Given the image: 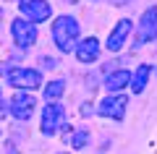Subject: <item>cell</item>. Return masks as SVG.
Returning <instances> with one entry per match:
<instances>
[{
	"label": "cell",
	"instance_id": "1",
	"mask_svg": "<svg viewBox=\"0 0 157 154\" xmlns=\"http://www.w3.org/2000/svg\"><path fill=\"white\" fill-rule=\"evenodd\" d=\"M52 39H55L60 52H71L78 39V21L73 16H60L52 26Z\"/></svg>",
	"mask_w": 157,
	"mask_h": 154
},
{
	"label": "cell",
	"instance_id": "2",
	"mask_svg": "<svg viewBox=\"0 0 157 154\" xmlns=\"http://www.w3.org/2000/svg\"><path fill=\"white\" fill-rule=\"evenodd\" d=\"M0 71L8 73V84L16 89H37L42 84V73L34 71V68H11L8 63H3Z\"/></svg>",
	"mask_w": 157,
	"mask_h": 154
},
{
	"label": "cell",
	"instance_id": "3",
	"mask_svg": "<svg viewBox=\"0 0 157 154\" xmlns=\"http://www.w3.org/2000/svg\"><path fill=\"white\" fill-rule=\"evenodd\" d=\"M63 123H66V112H63V107L58 105V102H50V105L42 110V133L52 136V133H58L63 128Z\"/></svg>",
	"mask_w": 157,
	"mask_h": 154
},
{
	"label": "cell",
	"instance_id": "4",
	"mask_svg": "<svg viewBox=\"0 0 157 154\" xmlns=\"http://www.w3.org/2000/svg\"><path fill=\"white\" fill-rule=\"evenodd\" d=\"M126 102H128V99H126L123 94H110V97H105V99L100 102L97 112H100L102 118H113V120H123V115H126Z\"/></svg>",
	"mask_w": 157,
	"mask_h": 154
},
{
	"label": "cell",
	"instance_id": "5",
	"mask_svg": "<svg viewBox=\"0 0 157 154\" xmlns=\"http://www.w3.org/2000/svg\"><path fill=\"white\" fill-rule=\"evenodd\" d=\"M11 34H13V42L18 47H29V44L37 42V26L32 21H26V18H16L11 24Z\"/></svg>",
	"mask_w": 157,
	"mask_h": 154
},
{
	"label": "cell",
	"instance_id": "6",
	"mask_svg": "<svg viewBox=\"0 0 157 154\" xmlns=\"http://www.w3.org/2000/svg\"><path fill=\"white\" fill-rule=\"evenodd\" d=\"M34 105H37V99H34L32 94L18 92V94H13V99H11V115L18 118V120H29L32 112H34Z\"/></svg>",
	"mask_w": 157,
	"mask_h": 154
},
{
	"label": "cell",
	"instance_id": "7",
	"mask_svg": "<svg viewBox=\"0 0 157 154\" xmlns=\"http://www.w3.org/2000/svg\"><path fill=\"white\" fill-rule=\"evenodd\" d=\"M21 13L39 24V21H47V18H50L52 8H50L47 0H21Z\"/></svg>",
	"mask_w": 157,
	"mask_h": 154
},
{
	"label": "cell",
	"instance_id": "8",
	"mask_svg": "<svg viewBox=\"0 0 157 154\" xmlns=\"http://www.w3.org/2000/svg\"><path fill=\"white\" fill-rule=\"evenodd\" d=\"M157 39V8H147L139 24V42H152Z\"/></svg>",
	"mask_w": 157,
	"mask_h": 154
},
{
	"label": "cell",
	"instance_id": "9",
	"mask_svg": "<svg viewBox=\"0 0 157 154\" xmlns=\"http://www.w3.org/2000/svg\"><path fill=\"white\" fill-rule=\"evenodd\" d=\"M97 55H100V42H97V37H86V39H81L76 44V58L81 63H94Z\"/></svg>",
	"mask_w": 157,
	"mask_h": 154
},
{
	"label": "cell",
	"instance_id": "10",
	"mask_svg": "<svg viewBox=\"0 0 157 154\" xmlns=\"http://www.w3.org/2000/svg\"><path fill=\"white\" fill-rule=\"evenodd\" d=\"M128 32H131V21H128V18H123V21H118V26L113 29L110 39H107V50L118 52V50L123 47V42H126V37H128Z\"/></svg>",
	"mask_w": 157,
	"mask_h": 154
},
{
	"label": "cell",
	"instance_id": "11",
	"mask_svg": "<svg viewBox=\"0 0 157 154\" xmlns=\"http://www.w3.org/2000/svg\"><path fill=\"white\" fill-rule=\"evenodd\" d=\"M126 84H131V73H128V71H118V73H110V76H107L105 86L110 89L113 94H115L118 89H123Z\"/></svg>",
	"mask_w": 157,
	"mask_h": 154
},
{
	"label": "cell",
	"instance_id": "12",
	"mask_svg": "<svg viewBox=\"0 0 157 154\" xmlns=\"http://www.w3.org/2000/svg\"><path fill=\"white\" fill-rule=\"evenodd\" d=\"M147 78H149V66H139V71L134 73V81H131V89L136 94H141L147 86Z\"/></svg>",
	"mask_w": 157,
	"mask_h": 154
},
{
	"label": "cell",
	"instance_id": "13",
	"mask_svg": "<svg viewBox=\"0 0 157 154\" xmlns=\"http://www.w3.org/2000/svg\"><path fill=\"white\" fill-rule=\"evenodd\" d=\"M63 89H66V84H63V81H50V84H47V89H45L47 102H58V97L63 94Z\"/></svg>",
	"mask_w": 157,
	"mask_h": 154
},
{
	"label": "cell",
	"instance_id": "14",
	"mask_svg": "<svg viewBox=\"0 0 157 154\" xmlns=\"http://www.w3.org/2000/svg\"><path fill=\"white\" fill-rule=\"evenodd\" d=\"M86 141H89V133L81 128V131H76V133H71V138H68V144H71L73 149H81V146H86Z\"/></svg>",
	"mask_w": 157,
	"mask_h": 154
}]
</instances>
